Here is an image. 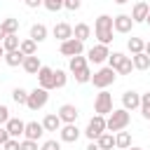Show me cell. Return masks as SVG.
I'll return each instance as SVG.
<instances>
[{
	"label": "cell",
	"mask_w": 150,
	"mask_h": 150,
	"mask_svg": "<svg viewBox=\"0 0 150 150\" xmlns=\"http://www.w3.org/2000/svg\"><path fill=\"white\" fill-rule=\"evenodd\" d=\"M131 145V134L129 131H117V136H115V148H120V150H124V148H129Z\"/></svg>",
	"instance_id": "cell-27"
},
{
	"label": "cell",
	"mask_w": 150,
	"mask_h": 150,
	"mask_svg": "<svg viewBox=\"0 0 150 150\" xmlns=\"http://www.w3.org/2000/svg\"><path fill=\"white\" fill-rule=\"evenodd\" d=\"M56 115L61 117V122H63V124H70V122H75V120H77L80 110H77L73 103H63V105L59 108V112H56Z\"/></svg>",
	"instance_id": "cell-14"
},
{
	"label": "cell",
	"mask_w": 150,
	"mask_h": 150,
	"mask_svg": "<svg viewBox=\"0 0 150 150\" xmlns=\"http://www.w3.org/2000/svg\"><path fill=\"white\" fill-rule=\"evenodd\" d=\"M7 138H9V134H7V129H0V145H2V143H5Z\"/></svg>",
	"instance_id": "cell-43"
},
{
	"label": "cell",
	"mask_w": 150,
	"mask_h": 150,
	"mask_svg": "<svg viewBox=\"0 0 150 150\" xmlns=\"http://www.w3.org/2000/svg\"><path fill=\"white\" fill-rule=\"evenodd\" d=\"M141 115H143L145 120H150V105H148V103H141Z\"/></svg>",
	"instance_id": "cell-42"
},
{
	"label": "cell",
	"mask_w": 150,
	"mask_h": 150,
	"mask_svg": "<svg viewBox=\"0 0 150 150\" xmlns=\"http://www.w3.org/2000/svg\"><path fill=\"white\" fill-rule=\"evenodd\" d=\"M131 70H134V63H131V56H124V59H122V63L117 66V70H115V73H120V75H129Z\"/></svg>",
	"instance_id": "cell-33"
},
{
	"label": "cell",
	"mask_w": 150,
	"mask_h": 150,
	"mask_svg": "<svg viewBox=\"0 0 150 150\" xmlns=\"http://www.w3.org/2000/svg\"><path fill=\"white\" fill-rule=\"evenodd\" d=\"M0 23H2L5 33H19V19H14V16H7V19H2Z\"/></svg>",
	"instance_id": "cell-29"
},
{
	"label": "cell",
	"mask_w": 150,
	"mask_h": 150,
	"mask_svg": "<svg viewBox=\"0 0 150 150\" xmlns=\"http://www.w3.org/2000/svg\"><path fill=\"white\" fill-rule=\"evenodd\" d=\"M2 150H21L19 148V138H7L2 143Z\"/></svg>",
	"instance_id": "cell-38"
},
{
	"label": "cell",
	"mask_w": 150,
	"mask_h": 150,
	"mask_svg": "<svg viewBox=\"0 0 150 150\" xmlns=\"http://www.w3.org/2000/svg\"><path fill=\"white\" fill-rule=\"evenodd\" d=\"M47 101H49V91L42 89V87H35L33 91H28V101H26V105H28L30 110H40V108L47 105Z\"/></svg>",
	"instance_id": "cell-5"
},
{
	"label": "cell",
	"mask_w": 150,
	"mask_h": 150,
	"mask_svg": "<svg viewBox=\"0 0 150 150\" xmlns=\"http://www.w3.org/2000/svg\"><path fill=\"white\" fill-rule=\"evenodd\" d=\"M145 23H148V26H150V12H148V16H145Z\"/></svg>",
	"instance_id": "cell-50"
},
{
	"label": "cell",
	"mask_w": 150,
	"mask_h": 150,
	"mask_svg": "<svg viewBox=\"0 0 150 150\" xmlns=\"http://www.w3.org/2000/svg\"><path fill=\"white\" fill-rule=\"evenodd\" d=\"M94 110H96V115H110L112 112V94H108L105 89H101L98 94H96V101H94Z\"/></svg>",
	"instance_id": "cell-6"
},
{
	"label": "cell",
	"mask_w": 150,
	"mask_h": 150,
	"mask_svg": "<svg viewBox=\"0 0 150 150\" xmlns=\"http://www.w3.org/2000/svg\"><path fill=\"white\" fill-rule=\"evenodd\" d=\"M2 59H5V63H7L9 68H16V66H21V63H23V59H26V56H23L19 49H12V52H5V56H2Z\"/></svg>",
	"instance_id": "cell-22"
},
{
	"label": "cell",
	"mask_w": 150,
	"mask_h": 150,
	"mask_svg": "<svg viewBox=\"0 0 150 150\" xmlns=\"http://www.w3.org/2000/svg\"><path fill=\"white\" fill-rule=\"evenodd\" d=\"M59 52H61L63 56H77V54H82V52H84V42H82V40H77V38H68V40H63V42H61Z\"/></svg>",
	"instance_id": "cell-8"
},
{
	"label": "cell",
	"mask_w": 150,
	"mask_h": 150,
	"mask_svg": "<svg viewBox=\"0 0 150 150\" xmlns=\"http://www.w3.org/2000/svg\"><path fill=\"white\" fill-rule=\"evenodd\" d=\"M124 56H127V54H122V52H112V54H108V66H110L112 70H117V66L122 63Z\"/></svg>",
	"instance_id": "cell-34"
},
{
	"label": "cell",
	"mask_w": 150,
	"mask_h": 150,
	"mask_svg": "<svg viewBox=\"0 0 150 150\" xmlns=\"http://www.w3.org/2000/svg\"><path fill=\"white\" fill-rule=\"evenodd\" d=\"M96 145H98L101 150H112V148H115V136H112V131H103V134L96 138Z\"/></svg>",
	"instance_id": "cell-24"
},
{
	"label": "cell",
	"mask_w": 150,
	"mask_h": 150,
	"mask_svg": "<svg viewBox=\"0 0 150 150\" xmlns=\"http://www.w3.org/2000/svg\"><path fill=\"white\" fill-rule=\"evenodd\" d=\"M129 122H131L129 110H124V108H112V112H110L108 120H105V131H122V129L129 127Z\"/></svg>",
	"instance_id": "cell-3"
},
{
	"label": "cell",
	"mask_w": 150,
	"mask_h": 150,
	"mask_svg": "<svg viewBox=\"0 0 150 150\" xmlns=\"http://www.w3.org/2000/svg\"><path fill=\"white\" fill-rule=\"evenodd\" d=\"M87 150H101V148H98V145H96V141H91V143H89V145H87Z\"/></svg>",
	"instance_id": "cell-45"
},
{
	"label": "cell",
	"mask_w": 150,
	"mask_h": 150,
	"mask_svg": "<svg viewBox=\"0 0 150 150\" xmlns=\"http://www.w3.org/2000/svg\"><path fill=\"white\" fill-rule=\"evenodd\" d=\"M59 136H61L63 143H75V141L80 138V129H77L75 122H70V124H63V127L59 129Z\"/></svg>",
	"instance_id": "cell-12"
},
{
	"label": "cell",
	"mask_w": 150,
	"mask_h": 150,
	"mask_svg": "<svg viewBox=\"0 0 150 150\" xmlns=\"http://www.w3.org/2000/svg\"><path fill=\"white\" fill-rule=\"evenodd\" d=\"M122 108H124V110H136V108H141V94L134 91V89L124 91V94H122Z\"/></svg>",
	"instance_id": "cell-13"
},
{
	"label": "cell",
	"mask_w": 150,
	"mask_h": 150,
	"mask_svg": "<svg viewBox=\"0 0 150 150\" xmlns=\"http://www.w3.org/2000/svg\"><path fill=\"white\" fill-rule=\"evenodd\" d=\"M12 98H14V103H19V105H26V101H28V91H26L23 87H16V89L12 91Z\"/></svg>",
	"instance_id": "cell-32"
},
{
	"label": "cell",
	"mask_w": 150,
	"mask_h": 150,
	"mask_svg": "<svg viewBox=\"0 0 150 150\" xmlns=\"http://www.w3.org/2000/svg\"><path fill=\"white\" fill-rule=\"evenodd\" d=\"M115 77H117V75H115V70H112L110 66H103V68H98V70L91 75V80H89V82H91L96 89H105V87H110V84L115 82Z\"/></svg>",
	"instance_id": "cell-4"
},
{
	"label": "cell",
	"mask_w": 150,
	"mask_h": 150,
	"mask_svg": "<svg viewBox=\"0 0 150 150\" xmlns=\"http://www.w3.org/2000/svg\"><path fill=\"white\" fill-rule=\"evenodd\" d=\"M45 134V127L42 122H26L23 127V138H30V141H40Z\"/></svg>",
	"instance_id": "cell-16"
},
{
	"label": "cell",
	"mask_w": 150,
	"mask_h": 150,
	"mask_svg": "<svg viewBox=\"0 0 150 150\" xmlns=\"http://www.w3.org/2000/svg\"><path fill=\"white\" fill-rule=\"evenodd\" d=\"M143 47H145V42H143L141 38H129V40H127V49H129L131 54H138V52H143Z\"/></svg>",
	"instance_id": "cell-30"
},
{
	"label": "cell",
	"mask_w": 150,
	"mask_h": 150,
	"mask_svg": "<svg viewBox=\"0 0 150 150\" xmlns=\"http://www.w3.org/2000/svg\"><path fill=\"white\" fill-rule=\"evenodd\" d=\"M66 82H68V75H66V70L56 68V70H54V89H61V87H66Z\"/></svg>",
	"instance_id": "cell-31"
},
{
	"label": "cell",
	"mask_w": 150,
	"mask_h": 150,
	"mask_svg": "<svg viewBox=\"0 0 150 150\" xmlns=\"http://www.w3.org/2000/svg\"><path fill=\"white\" fill-rule=\"evenodd\" d=\"M7 120H9V108H7V105H2V103H0V124H5V122H7Z\"/></svg>",
	"instance_id": "cell-40"
},
{
	"label": "cell",
	"mask_w": 150,
	"mask_h": 150,
	"mask_svg": "<svg viewBox=\"0 0 150 150\" xmlns=\"http://www.w3.org/2000/svg\"><path fill=\"white\" fill-rule=\"evenodd\" d=\"M19 148H21V150H40V148H38V141H30V138L19 141Z\"/></svg>",
	"instance_id": "cell-36"
},
{
	"label": "cell",
	"mask_w": 150,
	"mask_h": 150,
	"mask_svg": "<svg viewBox=\"0 0 150 150\" xmlns=\"http://www.w3.org/2000/svg\"><path fill=\"white\" fill-rule=\"evenodd\" d=\"M5 56V49H2V42H0V59Z\"/></svg>",
	"instance_id": "cell-49"
},
{
	"label": "cell",
	"mask_w": 150,
	"mask_h": 150,
	"mask_svg": "<svg viewBox=\"0 0 150 150\" xmlns=\"http://www.w3.org/2000/svg\"><path fill=\"white\" fill-rule=\"evenodd\" d=\"M143 52H145V54L150 56V42H145V47H143Z\"/></svg>",
	"instance_id": "cell-47"
},
{
	"label": "cell",
	"mask_w": 150,
	"mask_h": 150,
	"mask_svg": "<svg viewBox=\"0 0 150 150\" xmlns=\"http://www.w3.org/2000/svg\"><path fill=\"white\" fill-rule=\"evenodd\" d=\"M19 52H21L23 56H30V54H35V52H38V42H35V40H30V38H26V40H21V42H19Z\"/></svg>",
	"instance_id": "cell-26"
},
{
	"label": "cell",
	"mask_w": 150,
	"mask_h": 150,
	"mask_svg": "<svg viewBox=\"0 0 150 150\" xmlns=\"http://www.w3.org/2000/svg\"><path fill=\"white\" fill-rule=\"evenodd\" d=\"M115 2H117V5H124V2H127V0H115Z\"/></svg>",
	"instance_id": "cell-51"
},
{
	"label": "cell",
	"mask_w": 150,
	"mask_h": 150,
	"mask_svg": "<svg viewBox=\"0 0 150 150\" xmlns=\"http://www.w3.org/2000/svg\"><path fill=\"white\" fill-rule=\"evenodd\" d=\"M131 63L136 70H148L150 68V56L145 52H138V54H131Z\"/></svg>",
	"instance_id": "cell-23"
},
{
	"label": "cell",
	"mask_w": 150,
	"mask_h": 150,
	"mask_svg": "<svg viewBox=\"0 0 150 150\" xmlns=\"http://www.w3.org/2000/svg\"><path fill=\"white\" fill-rule=\"evenodd\" d=\"M26 2V7H30V9H38V7H42V0H23Z\"/></svg>",
	"instance_id": "cell-41"
},
{
	"label": "cell",
	"mask_w": 150,
	"mask_h": 150,
	"mask_svg": "<svg viewBox=\"0 0 150 150\" xmlns=\"http://www.w3.org/2000/svg\"><path fill=\"white\" fill-rule=\"evenodd\" d=\"M61 117L56 115V112H49V115H45V120H42V127H45V131H59L61 129Z\"/></svg>",
	"instance_id": "cell-20"
},
{
	"label": "cell",
	"mask_w": 150,
	"mask_h": 150,
	"mask_svg": "<svg viewBox=\"0 0 150 150\" xmlns=\"http://www.w3.org/2000/svg\"><path fill=\"white\" fill-rule=\"evenodd\" d=\"M68 68H70V73H73V77H75L77 84H87V82L91 80V70H89V61H87V56H82V54L70 56Z\"/></svg>",
	"instance_id": "cell-1"
},
{
	"label": "cell",
	"mask_w": 150,
	"mask_h": 150,
	"mask_svg": "<svg viewBox=\"0 0 150 150\" xmlns=\"http://www.w3.org/2000/svg\"><path fill=\"white\" fill-rule=\"evenodd\" d=\"M21 68H23L28 75H38V70L42 68V63H40V59H38L35 54H30V56H26V59H23Z\"/></svg>",
	"instance_id": "cell-19"
},
{
	"label": "cell",
	"mask_w": 150,
	"mask_h": 150,
	"mask_svg": "<svg viewBox=\"0 0 150 150\" xmlns=\"http://www.w3.org/2000/svg\"><path fill=\"white\" fill-rule=\"evenodd\" d=\"M52 33H54V38L56 40H68V38H73V26L70 23H66V21H61V23H56L54 28H52Z\"/></svg>",
	"instance_id": "cell-18"
},
{
	"label": "cell",
	"mask_w": 150,
	"mask_h": 150,
	"mask_svg": "<svg viewBox=\"0 0 150 150\" xmlns=\"http://www.w3.org/2000/svg\"><path fill=\"white\" fill-rule=\"evenodd\" d=\"M89 35H91V28L87 26V23H77L75 28H73V38H77V40H89Z\"/></svg>",
	"instance_id": "cell-28"
},
{
	"label": "cell",
	"mask_w": 150,
	"mask_h": 150,
	"mask_svg": "<svg viewBox=\"0 0 150 150\" xmlns=\"http://www.w3.org/2000/svg\"><path fill=\"white\" fill-rule=\"evenodd\" d=\"M63 7H66V9H70V12H75V9H80V7H82V0H63Z\"/></svg>",
	"instance_id": "cell-39"
},
{
	"label": "cell",
	"mask_w": 150,
	"mask_h": 150,
	"mask_svg": "<svg viewBox=\"0 0 150 150\" xmlns=\"http://www.w3.org/2000/svg\"><path fill=\"white\" fill-rule=\"evenodd\" d=\"M112 16H108V14H101L96 21H94V35L98 38V42L101 45H110L115 38H112Z\"/></svg>",
	"instance_id": "cell-2"
},
{
	"label": "cell",
	"mask_w": 150,
	"mask_h": 150,
	"mask_svg": "<svg viewBox=\"0 0 150 150\" xmlns=\"http://www.w3.org/2000/svg\"><path fill=\"white\" fill-rule=\"evenodd\" d=\"M7 33H5V28H2V23H0V42H2V38H5Z\"/></svg>",
	"instance_id": "cell-46"
},
{
	"label": "cell",
	"mask_w": 150,
	"mask_h": 150,
	"mask_svg": "<svg viewBox=\"0 0 150 150\" xmlns=\"http://www.w3.org/2000/svg\"><path fill=\"white\" fill-rule=\"evenodd\" d=\"M47 33H49V30H47V26H45V23H33V26H30V35H28V38H30V40H35V42H45V40H47Z\"/></svg>",
	"instance_id": "cell-21"
},
{
	"label": "cell",
	"mask_w": 150,
	"mask_h": 150,
	"mask_svg": "<svg viewBox=\"0 0 150 150\" xmlns=\"http://www.w3.org/2000/svg\"><path fill=\"white\" fill-rule=\"evenodd\" d=\"M148 12H150V5L141 0V2H136V5H134V9H131V14H129V16H131V21H134V23H145Z\"/></svg>",
	"instance_id": "cell-17"
},
{
	"label": "cell",
	"mask_w": 150,
	"mask_h": 150,
	"mask_svg": "<svg viewBox=\"0 0 150 150\" xmlns=\"http://www.w3.org/2000/svg\"><path fill=\"white\" fill-rule=\"evenodd\" d=\"M38 82H40V87L42 89H54V68H49V66H42L40 70H38Z\"/></svg>",
	"instance_id": "cell-11"
},
{
	"label": "cell",
	"mask_w": 150,
	"mask_h": 150,
	"mask_svg": "<svg viewBox=\"0 0 150 150\" xmlns=\"http://www.w3.org/2000/svg\"><path fill=\"white\" fill-rule=\"evenodd\" d=\"M108 54H110V49H108V45H94L89 52H87V61H91V63H103V61H108Z\"/></svg>",
	"instance_id": "cell-9"
},
{
	"label": "cell",
	"mask_w": 150,
	"mask_h": 150,
	"mask_svg": "<svg viewBox=\"0 0 150 150\" xmlns=\"http://www.w3.org/2000/svg\"><path fill=\"white\" fill-rule=\"evenodd\" d=\"M40 150H61V143L54 141V138H49V141H45V143L40 145Z\"/></svg>",
	"instance_id": "cell-37"
},
{
	"label": "cell",
	"mask_w": 150,
	"mask_h": 150,
	"mask_svg": "<svg viewBox=\"0 0 150 150\" xmlns=\"http://www.w3.org/2000/svg\"><path fill=\"white\" fill-rule=\"evenodd\" d=\"M23 127H26V122L19 120V117H9V120L5 122V129H7L9 138H19V136H23Z\"/></svg>",
	"instance_id": "cell-15"
},
{
	"label": "cell",
	"mask_w": 150,
	"mask_h": 150,
	"mask_svg": "<svg viewBox=\"0 0 150 150\" xmlns=\"http://www.w3.org/2000/svg\"><path fill=\"white\" fill-rule=\"evenodd\" d=\"M124 150H143V148H136V145H129V148H124Z\"/></svg>",
	"instance_id": "cell-48"
},
{
	"label": "cell",
	"mask_w": 150,
	"mask_h": 150,
	"mask_svg": "<svg viewBox=\"0 0 150 150\" xmlns=\"http://www.w3.org/2000/svg\"><path fill=\"white\" fill-rule=\"evenodd\" d=\"M42 7L49 12H59V9H63V0H42Z\"/></svg>",
	"instance_id": "cell-35"
},
{
	"label": "cell",
	"mask_w": 150,
	"mask_h": 150,
	"mask_svg": "<svg viewBox=\"0 0 150 150\" xmlns=\"http://www.w3.org/2000/svg\"><path fill=\"white\" fill-rule=\"evenodd\" d=\"M131 28H134V21H131L129 14H117V16H112V30H115V33H129Z\"/></svg>",
	"instance_id": "cell-10"
},
{
	"label": "cell",
	"mask_w": 150,
	"mask_h": 150,
	"mask_svg": "<svg viewBox=\"0 0 150 150\" xmlns=\"http://www.w3.org/2000/svg\"><path fill=\"white\" fill-rule=\"evenodd\" d=\"M103 131H105V117H103V115H94V117L89 120L87 129H84V136H87L89 141H96Z\"/></svg>",
	"instance_id": "cell-7"
},
{
	"label": "cell",
	"mask_w": 150,
	"mask_h": 150,
	"mask_svg": "<svg viewBox=\"0 0 150 150\" xmlns=\"http://www.w3.org/2000/svg\"><path fill=\"white\" fill-rule=\"evenodd\" d=\"M141 103H148V105H150V91H148V94H143V96H141Z\"/></svg>",
	"instance_id": "cell-44"
},
{
	"label": "cell",
	"mask_w": 150,
	"mask_h": 150,
	"mask_svg": "<svg viewBox=\"0 0 150 150\" xmlns=\"http://www.w3.org/2000/svg\"><path fill=\"white\" fill-rule=\"evenodd\" d=\"M19 35L16 33H7L5 38H2V49L5 52H12V49H19Z\"/></svg>",
	"instance_id": "cell-25"
}]
</instances>
